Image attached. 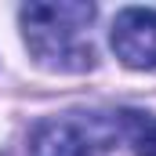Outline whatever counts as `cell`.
<instances>
[{
	"label": "cell",
	"instance_id": "cell-2",
	"mask_svg": "<svg viewBox=\"0 0 156 156\" xmlns=\"http://www.w3.org/2000/svg\"><path fill=\"white\" fill-rule=\"evenodd\" d=\"M120 138V113H66L33 127L26 156H113Z\"/></svg>",
	"mask_w": 156,
	"mask_h": 156
},
{
	"label": "cell",
	"instance_id": "cell-3",
	"mask_svg": "<svg viewBox=\"0 0 156 156\" xmlns=\"http://www.w3.org/2000/svg\"><path fill=\"white\" fill-rule=\"evenodd\" d=\"M113 51L131 69H156V7H123L113 22Z\"/></svg>",
	"mask_w": 156,
	"mask_h": 156
},
{
	"label": "cell",
	"instance_id": "cell-1",
	"mask_svg": "<svg viewBox=\"0 0 156 156\" xmlns=\"http://www.w3.org/2000/svg\"><path fill=\"white\" fill-rule=\"evenodd\" d=\"M94 4L83 0H33L18 11L26 47L44 69L55 73H87L94 66L91 22Z\"/></svg>",
	"mask_w": 156,
	"mask_h": 156
},
{
	"label": "cell",
	"instance_id": "cell-4",
	"mask_svg": "<svg viewBox=\"0 0 156 156\" xmlns=\"http://www.w3.org/2000/svg\"><path fill=\"white\" fill-rule=\"evenodd\" d=\"M123 138L134 145L138 156H156V116L149 113H120Z\"/></svg>",
	"mask_w": 156,
	"mask_h": 156
}]
</instances>
